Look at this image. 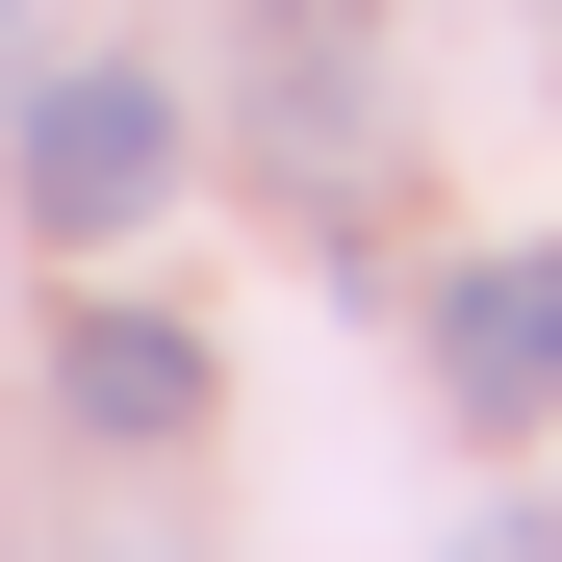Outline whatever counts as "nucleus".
<instances>
[{"label": "nucleus", "mask_w": 562, "mask_h": 562, "mask_svg": "<svg viewBox=\"0 0 562 562\" xmlns=\"http://www.w3.org/2000/svg\"><path fill=\"white\" fill-rule=\"evenodd\" d=\"M0 179H26L52 256H128V231L179 205V103H154L128 52H77V77H26V103H0Z\"/></svg>", "instance_id": "1"}, {"label": "nucleus", "mask_w": 562, "mask_h": 562, "mask_svg": "<svg viewBox=\"0 0 562 562\" xmlns=\"http://www.w3.org/2000/svg\"><path fill=\"white\" fill-rule=\"evenodd\" d=\"M435 409H460V435H537V409H562V231L435 281Z\"/></svg>", "instance_id": "2"}, {"label": "nucleus", "mask_w": 562, "mask_h": 562, "mask_svg": "<svg viewBox=\"0 0 562 562\" xmlns=\"http://www.w3.org/2000/svg\"><path fill=\"white\" fill-rule=\"evenodd\" d=\"M52 409L103 435V460H154V435H205V333H179V307H77V358H52Z\"/></svg>", "instance_id": "3"}, {"label": "nucleus", "mask_w": 562, "mask_h": 562, "mask_svg": "<svg viewBox=\"0 0 562 562\" xmlns=\"http://www.w3.org/2000/svg\"><path fill=\"white\" fill-rule=\"evenodd\" d=\"M281 26H358V0H281Z\"/></svg>", "instance_id": "4"}, {"label": "nucleus", "mask_w": 562, "mask_h": 562, "mask_svg": "<svg viewBox=\"0 0 562 562\" xmlns=\"http://www.w3.org/2000/svg\"><path fill=\"white\" fill-rule=\"evenodd\" d=\"M103 562H154V537H103Z\"/></svg>", "instance_id": "5"}]
</instances>
